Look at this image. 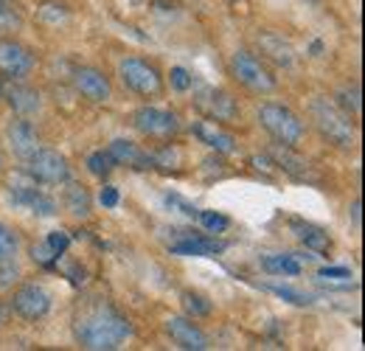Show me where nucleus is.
<instances>
[{"mask_svg": "<svg viewBox=\"0 0 365 351\" xmlns=\"http://www.w3.org/2000/svg\"><path fill=\"white\" fill-rule=\"evenodd\" d=\"M76 340L88 351H115L133 335L130 320L107 301H93L76 315Z\"/></svg>", "mask_w": 365, "mask_h": 351, "instance_id": "nucleus-1", "label": "nucleus"}, {"mask_svg": "<svg viewBox=\"0 0 365 351\" xmlns=\"http://www.w3.org/2000/svg\"><path fill=\"white\" fill-rule=\"evenodd\" d=\"M309 116H312L320 135L329 143H334L337 149H351L357 143V127H354L351 116H346L331 98H323V96L312 98Z\"/></svg>", "mask_w": 365, "mask_h": 351, "instance_id": "nucleus-2", "label": "nucleus"}, {"mask_svg": "<svg viewBox=\"0 0 365 351\" xmlns=\"http://www.w3.org/2000/svg\"><path fill=\"white\" fill-rule=\"evenodd\" d=\"M259 124L284 146H298L307 135V127L298 118V113H292L287 104H278V101H264L259 107Z\"/></svg>", "mask_w": 365, "mask_h": 351, "instance_id": "nucleus-3", "label": "nucleus"}, {"mask_svg": "<svg viewBox=\"0 0 365 351\" xmlns=\"http://www.w3.org/2000/svg\"><path fill=\"white\" fill-rule=\"evenodd\" d=\"M230 73L239 85H245L253 93H273L275 90V76L253 51H236L230 56Z\"/></svg>", "mask_w": 365, "mask_h": 351, "instance_id": "nucleus-4", "label": "nucleus"}, {"mask_svg": "<svg viewBox=\"0 0 365 351\" xmlns=\"http://www.w3.org/2000/svg\"><path fill=\"white\" fill-rule=\"evenodd\" d=\"M118 76L124 82V88H130L138 96H160L163 93V76L158 73L155 65H149L146 59L138 56H124L118 62Z\"/></svg>", "mask_w": 365, "mask_h": 351, "instance_id": "nucleus-5", "label": "nucleus"}, {"mask_svg": "<svg viewBox=\"0 0 365 351\" xmlns=\"http://www.w3.org/2000/svg\"><path fill=\"white\" fill-rule=\"evenodd\" d=\"M26 175L43 185H62L71 180V166H68L65 155H59L53 149H40L26 161Z\"/></svg>", "mask_w": 365, "mask_h": 351, "instance_id": "nucleus-6", "label": "nucleus"}, {"mask_svg": "<svg viewBox=\"0 0 365 351\" xmlns=\"http://www.w3.org/2000/svg\"><path fill=\"white\" fill-rule=\"evenodd\" d=\"M133 127L146 138H155V141H169L175 132L180 130V121L172 110H163V107H140L133 116Z\"/></svg>", "mask_w": 365, "mask_h": 351, "instance_id": "nucleus-7", "label": "nucleus"}, {"mask_svg": "<svg viewBox=\"0 0 365 351\" xmlns=\"http://www.w3.org/2000/svg\"><path fill=\"white\" fill-rule=\"evenodd\" d=\"M11 312L23 320H40L51 312V292L43 284H23L11 298Z\"/></svg>", "mask_w": 365, "mask_h": 351, "instance_id": "nucleus-8", "label": "nucleus"}, {"mask_svg": "<svg viewBox=\"0 0 365 351\" xmlns=\"http://www.w3.org/2000/svg\"><path fill=\"white\" fill-rule=\"evenodd\" d=\"M37 59L34 54L17 40H0V73L9 76V79H26L31 76Z\"/></svg>", "mask_w": 365, "mask_h": 351, "instance_id": "nucleus-9", "label": "nucleus"}, {"mask_svg": "<svg viewBox=\"0 0 365 351\" xmlns=\"http://www.w3.org/2000/svg\"><path fill=\"white\" fill-rule=\"evenodd\" d=\"M6 141H9L11 152H14L20 161H29L34 152L43 149V138H40V132H37V127H34L26 116L14 118V121L6 127Z\"/></svg>", "mask_w": 365, "mask_h": 351, "instance_id": "nucleus-10", "label": "nucleus"}, {"mask_svg": "<svg viewBox=\"0 0 365 351\" xmlns=\"http://www.w3.org/2000/svg\"><path fill=\"white\" fill-rule=\"evenodd\" d=\"M0 98H6L9 107H11L17 116H26V118H31V116H37V113L43 110V96H40V90L23 85L20 79H11L9 85H0Z\"/></svg>", "mask_w": 365, "mask_h": 351, "instance_id": "nucleus-11", "label": "nucleus"}, {"mask_svg": "<svg viewBox=\"0 0 365 351\" xmlns=\"http://www.w3.org/2000/svg\"><path fill=\"white\" fill-rule=\"evenodd\" d=\"M166 335L185 351H205L211 349V340L208 335L191 320V317H180V315H172L166 320Z\"/></svg>", "mask_w": 365, "mask_h": 351, "instance_id": "nucleus-12", "label": "nucleus"}, {"mask_svg": "<svg viewBox=\"0 0 365 351\" xmlns=\"http://www.w3.org/2000/svg\"><path fill=\"white\" fill-rule=\"evenodd\" d=\"M197 107L211 118V121H236L239 116V107L233 101L228 90H220V88H205L200 96H197Z\"/></svg>", "mask_w": 365, "mask_h": 351, "instance_id": "nucleus-13", "label": "nucleus"}, {"mask_svg": "<svg viewBox=\"0 0 365 351\" xmlns=\"http://www.w3.org/2000/svg\"><path fill=\"white\" fill-rule=\"evenodd\" d=\"M71 79H73V88L79 90L88 101L101 104V101H110V96H113L110 79L101 71H96V68H76Z\"/></svg>", "mask_w": 365, "mask_h": 351, "instance_id": "nucleus-14", "label": "nucleus"}, {"mask_svg": "<svg viewBox=\"0 0 365 351\" xmlns=\"http://www.w3.org/2000/svg\"><path fill=\"white\" fill-rule=\"evenodd\" d=\"M107 152H110V158L115 161V166H130V169H138V172H149V169H155L152 155L143 152V149H140L138 143H133V141L115 138V141L107 146Z\"/></svg>", "mask_w": 365, "mask_h": 351, "instance_id": "nucleus-15", "label": "nucleus"}, {"mask_svg": "<svg viewBox=\"0 0 365 351\" xmlns=\"http://www.w3.org/2000/svg\"><path fill=\"white\" fill-rule=\"evenodd\" d=\"M267 155L273 158V163L284 172V175L295 177V180H315L312 166H309L301 155H295V146L275 143V146H270V152H267Z\"/></svg>", "mask_w": 365, "mask_h": 351, "instance_id": "nucleus-16", "label": "nucleus"}, {"mask_svg": "<svg viewBox=\"0 0 365 351\" xmlns=\"http://www.w3.org/2000/svg\"><path fill=\"white\" fill-rule=\"evenodd\" d=\"M11 200L17 205H26L29 211H34L40 217H53L56 214V200L48 197L43 188H37V183H31V185H14L11 188Z\"/></svg>", "mask_w": 365, "mask_h": 351, "instance_id": "nucleus-17", "label": "nucleus"}, {"mask_svg": "<svg viewBox=\"0 0 365 351\" xmlns=\"http://www.w3.org/2000/svg\"><path fill=\"white\" fill-rule=\"evenodd\" d=\"M194 135L205 143V146H211V149H217V152H222V155H230L233 149H236V141H233V135L230 132H225L217 121H197L194 127Z\"/></svg>", "mask_w": 365, "mask_h": 351, "instance_id": "nucleus-18", "label": "nucleus"}, {"mask_svg": "<svg viewBox=\"0 0 365 351\" xmlns=\"http://www.w3.org/2000/svg\"><path fill=\"white\" fill-rule=\"evenodd\" d=\"M292 230L298 233V239H301V245H304L307 250H312V253H329V250H331V239H329V233L320 230V228H315V225L292 220Z\"/></svg>", "mask_w": 365, "mask_h": 351, "instance_id": "nucleus-19", "label": "nucleus"}, {"mask_svg": "<svg viewBox=\"0 0 365 351\" xmlns=\"http://www.w3.org/2000/svg\"><path fill=\"white\" fill-rule=\"evenodd\" d=\"M220 250H222L220 242H211V239L194 236V233H185V239L172 245V253H182V256H211V253H220Z\"/></svg>", "mask_w": 365, "mask_h": 351, "instance_id": "nucleus-20", "label": "nucleus"}, {"mask_svg": "<svg viewBox=\"0 0 365 351\" xmlns=\"http://www.w3.org/2000/svg\"><path fill=\"white\" fill-rule=\"evenodd\" d=\"M65 208L76 220H88L91 217V194H88V188L79 185V183H68V188H65Z\"/></svg>", "mask_w": 365, "mask_h": 351, "instance_id": "nucleus-21", "label": "nucleus"}, {"mask_svg": "<svg viewBox=\"0 0 365 351\" xmlns=\"http://www.w3.org/2000/svg\"><path fill=\"white\" fill-rule=\"evenodd\" d=\"M262 267L267 273H278V275H298L301 273V262L298 256H289V253H275V256H264Z\"/></svg>", "mask_w": 365, "mask_h": 351, "instance_id": "nucleus-22", "label": "nucleus"}, {"mask_svg": "<svg viewBox=\"0 0 365 351\" xmlns=\"http://www.w3.org/2000/svg\"><path fill=\"white\" fill-rule=\"evenodd\" d=\"M259 43H262V51H264L270 59H275L278 65H292V48L284 43L281 37H275V34H264Z\"/></svg>", "mask_w": 365, "mask_h": 351, "instance_id": "nucleus-23", "label": "nucleus"}, {"mask_svg": "<svg viewBox=\"0 0 365 351\" xmlns=\"http://www.w3.org/2000/svg\"><path fill=\"white\" fill-rule=\"evenodd\" d=\"M346 116H360V107H363V101H360V88L357 85H343V88L337 90V96L331 98Z\"/></svg>", "mask_w": 365, "mask_h": 351, "instance_id": "nucleus-24", "label": "nucleus"}, {"mask_svg": "<svg viewBox=\"0 0 365 351\" xmlns=\"http://www.w3.org/2000/svg\"><path fill=\"white\" fill-rule=\"evenodd\" d=\"M20 253V236L14 228L0 222V262H14Z\"/></svg>", "mask_w": 365, "mask_h": 351, "instance_id": "nucleus-25", "label": "nucleus"}, {"mask_svg": "<svg viewBox=\"0 0 365 351\" xmlns=\"http://www.w3.org/2000/svg\"><path fill=\"white\" fill-rule=\"evenodd\" d=\"M180 301H182V309H185L188 317H205V315H211V301H208L205 295H200V292L185 290V292L180 295Z\"/></svg>", "mask_w": 365, "mask_h": 351, "instance_id": "nucleus-26", "label": "nucleus"}, {"mask_svg": "<svg viewBox=\"0 0 365 351\" xmlns=\"http://www.w3.org/2000/svg\"><path fill=\"white\" fill-rule=\"evenodd\" d=\"M23 29V14L14 3L9 0H0V31L9 34V31H20Z\"/></svg>", "mask_w": 365, "mask_h": 351, "instance_id": "nucleus-27", "label": "nucleus"}, {"mask_svg": "<svg viewBox=\"0 0 365 351\" xmlns=\"http://www.w3.org/2000/svg\"><path fill=\"white\" fill-rule=\"evenodd\" d=\"M88 169H91V175H96V177H107L115 169V161L110 158L107 149H98V152H93L91 158H88Z\"/></svg>", "mask_w": 365, "mask_h": 351, "instance_id": "nucleus-28", "label": "nucleus"}, {"mask_svg": "<svg viewBox=\"0 0 365 351\" xmlns=\"http://www.w3.org/2000/svg\"><path fill=\"white\" fill-rule=\"evenodd\" d=\"M197 220H200V225H202L205 230H211V233H222V230H228V225H230L228 217H222V214H217V211H200Z\"/></svg>", "mask_w": 365, "mask_h": 351, "instance_id": "nucleus-29", "label": "nucleus"}, {"mask_svg": "<svg viewBox=\"0 0 365 351\" xmlns=\"http://www.w3.org/2000/svg\"><path fill=\"white\" fill-rule=\"evenodd\" d=\"M20 281V267L14 262H0V290H11Z\"/></svg>", "mask_w": 365, "mask_h": 351, "instance_id": "nucleus-30", "label": "nucleus"}, {"mask_svg": "<svg viewBox=\"0 0 365 351\" xmlns=\"http://www.w3.org/2000/svg\"><path fill=\"white\" fill-rule=\"evenodd\" d=\"M178 161H180V149H172V146L152 155V163L160 166V169H172V163H178Z\"/></svg>", "mask_w": 365, "mask_h": 351, "instance_id": "nucleus-31", "label": "nucleus"}, {"mask_svg": "<svg viewBox=\"0 0 365 351\" xmlns=\"http://www.w3.org/2000/svg\"><path fill=\"white\" fill-rule=\"evenodd\" d=\"M169 79H172V88L180 90V93H185V90H191V85H194V76L185 71V68H172V73H169Z\"/></svg>", "mask_w": 365, "mask_h": 351, "instance_id": "nucleus-32", "label": "nucleus"}, {"mask_svg": "<svg viewBox=\"0 0 365 351\" xmlns=\"http://www.w3.org/2000/svg\"><path fill=\"white\" fill-rule=\"evenodd\" d=\"M275 295H281V298H287V301H292V304H298V307H307V304H312V295H304V292H298V290H289V287H270Z\"/></svg>", "mask_w": 365, "mask_h": 351, "instance_id": "nucleus-33", "label": "nucleus"}, {"mask_svg": "<svg viewBox=\"0 0 365 351\" xmlns=\"http://www.w3.org/2000/svg\"><path fill=\"white\" fill-rule=\"evenodd\" d=\"M166 205H169V208H178L180 214L191 217V220H197V214H200V208H194L191 203H185L180 194H166Z\"/></svg>", "mask_w": 365, "mask_h": 351, "instance_id": "nucleus-34", "label": "nucleus"}, {"mask_svg": "<svg viewBox=\"0 0 365 351\" xmlns=\"http://www.w3.org/2000/svg\"><path fill=\"white\" fill-rule=\"evenodd\" d=\"M31 256H34V262L37 264H43V267H53V262L59 259L51 248H48V242H40V245H34L31 248Z\"/></svg>", "mask_w": 365, "mask_h": 351, "instance_id": "nucleus-35", "label": "nucleus"}, {"mask_svg": "<svg viewBox=\"0 0 365 351\" xmlns=\"http://www.w3.org/2000/svg\"><path fill=\"white\" fill-rule=\"evenodd\" d=\"M68 245H71V236H68L65 230H53V233H48V248H51L56 256H62V253L68 250Z\"/></svg>", "mask_w": 365, "mask_h": 351, "instance_id": "nucleus-36", "label": "nucleus"}, {"mask_svg": "<svg viewBox=\"0 0 365 351\" xmlns=\"http://www.w3.org/2000/svg\"><path fill=\"white\" fill-rule=\"evenodd\" d=\"M98 203H101L104 208H115V205H118V188L104 185V188H101V194H98Z\"/></svg>", "mask_w": 365, "mask_h": 351, "instance_id": "nucleus-37", "label": "nucleus"}, {"mask_svg": "<svg viewBox=\"0 0 365 351\" xmlns=\"http://www.w3.org/2000/svg\"><path fill=\"white\" fill-rule=\"evenodd\" d=\"M318 275L320 278H351V270L349 267H323Z\"/></svg>", "mask_w": 365, "mask_h": 351, "instance_id": "nucleus-38", "label": "nucleus"}, {"mask_svg": "<svg viewBox=\"0 0 365 351\" xmlns=\"http://www.w3.org/2000/svg\"><path fill=\"white\" fill-rule=\"evenodd\" d=\"M351 217H354V225L360 228V200H354V205H351Z\"/></svg>", "mask_w": 365, "mask_h": 351, "instance_id": "nucleus-39", "label": "nucleus"}, {"mask_svg": "<svg viewBox=\"0 0 365 351\" xmlns=\"http://www.w3.org/2000/svg\"><path fill=\"white\" fill-rule=\"evenodd\" d=\"M6 323H9V309H6L3 304H0V329H3Z\"/></svg>", "mask_w": 365, "mask_h": 351, "instance_id": "nucleus-40", "label": "nucleus"}, {"mask_svg": "<svg viewBox=\"0 0 365 351\" xmlns=\"http://www.w3.org/2000/svg\"><path fill=\"white\" fill-rule=\"evenodd\" d=\"M320 51H323V43H320V40H315V43H312V54H315V56H320Z\"/></svg>", "mask_w": 365, "mask_h": 351, "instance_id": "nucleus-41", "label": "nucleus"}, {"mask_svg": "<svg viewBox=\"0 0 365 351\" xmlns=\"http://www.w3.org/2000/svg\"><path fill=\"white\" fill-rule=\"evenodd\" d=\"M0 172H3V152H0Z\"/></svg>", "mask_w": 365, "mask_h": 351, "instance_id": "nucleus-42", "label": "nucleus"}, {"mask_svg": "<svg viewBox=\"0 0 365 351\" xmlns=\"http://www.w3.org/2000/svg\"><path fill=\"white\" fill-rule=\"evenodd\" d=\"M0 85H3V82H0Z\"/></svg>", "mask_w": 365, "mask_h": 351, "instance_id": "nucleus-43", "label": "nucleus"}]
</instances>
